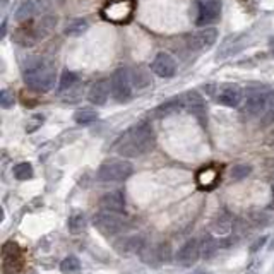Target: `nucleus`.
<instances>
[{"mask_svg": "<svg viewBox=\"0 0 274 274\" xmlns=\"http://www.w3.org/2000/svg\"><path fill=\"white\" fill-rule=\"evenodd\" d=\"M116 153L124 158H137L149 153L154 146V130L148 120L132 125L116 141Z\"/></svg>", "mask_w": 274, "mask_h": 274, "instance_id": "f257e3e1", "label": "nucleus"}, {"mask_svg": "<svg viewBox=\"0 0 274 274\" xmlns=\"http://www.w3.org/2000/svg\"><path fill=\"white\" fill-rule=\"evenodd\" d=\"M55 79H57V72H55L53 64L48 60L33 62L24 70V83L28 84V88L38 93H48L55 86Z\"/></svg>", "mask_w": 274, "mask_h": 274, "instance_id": "f03ea898", "label": "nucleus"}, {"mask_svg": "<svg viewBox=\"0 0 274 274\" xmlns=\"http://www.w3.org/2000/svg\"><path fill=\"white\" fill-rule=\"evenodd\" d=\"M134 166L125 160H108L98 168L100 182H124L132 175Z\"/></svg>", "mask_w": 274, "mask_h": 274, "instance_id": "7ed1b4c3", "label": "nucleus"}, {"mask_svg": "<svg viewBox=\"0 0 274 274\" xmlns=\"http://www.w3.org/2000/svg\"><path fill=\"white\" fill-rule=\"evenodd\" d=\"M93 225L103 237H115L124 230L125 220L120 216V212L113 211H101L93 218Z\"/></svg>", "mask_w": 274, "mask_h": 274, "instance_id": "20e7f679", "label": "nucleus"}, {"mask_svg": "<svg viewBox=\"0 0 274 274\" xmlns=\"http://www.w3.org/2000/svg\"><path fill=\"white\" fill-rule=\"evenodd\" d=\"M110 86H111V96L116 101H127L132 94V79L129 70L125 67L116 69L113 74H111L110 79Z\"/></svg>", "mask_w": 274, "mask_h": 274, "instance_id": "39448f33", "label": "nucleus"}, {"mask_svg": "<svg viewBox=\"0 0 274 274\" xmlns=\"http://www.w3.org/2000/svg\"><path fill=\"white\" fill-rule=\"evenodd\" d=\"M134 6H135L134 0H115V2L108 4L103 9V17L108 19L110 23L124 24L132 17Z\"/></svg>", "mask_w": 274, "mask_h": 274, "instance_id": "423d86ee", "label": "nucleus"}, {"mask_svg": "<svg viewBox=\"0 0 274 274\" xmlns=\"http://www.w3.org/2000/svg\"><path fill=\"white\" fill-rule=\"evenodd\" d=\"M197 26H207L211 23H216L221 17V0H197Z\"/></svg>", "mask_w": 274, "mask_h": 274, "instance_id": "0eeeda50", "label": "nucleus"}, {"mask_svg": "<svg viewBox=\"0 0 274 274\" xmlns=\"http://www.w3.org/2000/svg\"><path fill=\"white\" fill-rule=\"evenodd\" d=\"M2 271L4 274H19L23 269V253L17 243L7 242L2 247Z\"/></svg>", "mask_w": 274, "mask_h": 274, "instance_id": "6e6552de", "label": "nucleus"}, {"mask_svg": "<svg viewBox=\"0 0 274 274\" xmlns=\"http://www.w3.org/2000/svg\"><path fill=\"white\" fill-rule=\"evenodd\" d=\"M50 9L48 0H23L21 4L14 11V19L17 23L29 21L33 16H36L38 12H45Z\"/></svg>", "mask_w": 274, "mask_h": 274, "instance_id": "1a4fd4ad", "label": "nucleus"}, {"mask_svg": "<svg viewBox=\"0 0 274 274\" xmlns=\"http://www.w3.org/2000/svg\"><path fill=\"white\" fill-rule=\"evenodd\" d=\"M269 105V96L264 93H253L245 100L242 106V113L250 116V119H257L261 115H266Z\"/></svg>", "mask_w": 274, "mask_h": 274, "instance_id": "9d476101", "label": "nucleus"}, {"mask_svg": "<svg viewBox=\"0 0 274 274\" xmlns=\"http://www.w3.org/2000/svg\"><path fill=\"white\" fill-rule=\"evenodd\" d=\"M182 101H184V108L190 115H194L201 124H206V101L197 91H189Z\"/></svg>", "mask_w": 274, "mask_h": 274, "instance_id": "9b49d317", "label": "nucleus"}, {"mask_svg": "<svg viewBox=\"0 0 274 274\" xmlns=\"http://www.w3.org/2000/svg\"><path fill=\"white\" fill-rule=\"evenodd\" d=\"M218 42V29L216 28H204L199 33H194L187 38V43L192 50H206L211 48Z\"/></svg>", "mask_w": 274, "mask_h": 274, "instance_id": "f8f14e48", "label": "nucleus"}, {"mask_svg": "<svg viewBox=\"0 0 274 274\" xmlns=\"http://www.w3.org/2000/svg\"><path fill=\"white\" fill-rule=\"evenodd\" d=\"M242 89L238 88L237 84H223L220 89H218V103L223 106H228V108H235L242 103Z\"/></svg>", "mask_w": 274, "mask_h": 274, "instance_id": "ddd939ff", "label": "nucleus"}, {"mask_svg": "<svg viewBox=\"0 0 274 274\" xmlns=\"http://www.w3.org/2000/svg\"><path fill=\"white\" fill-rule=\"evenodd\" d=\"M151 70H153L158 77H171L177 70V64L171 55L161 52L154 57L153 64H151Z\"/></svg>", "mask_w": 274, "mask_h": 274, "instance_id": "4468645a", "label": "nucleus"}, {"mask_svg": "<svg viewBox=\"0 0 274 274\" xmlns=\"http://www.w3.org/2000/svg\"><path fill=\"white\" fill-rule=\"evenodd\" d=\"M201 256V245L197 240H189L180 247V250L177 252V262L180 266L189 267L192 264L197 262V259Z\"/></svg>", "mask_w": 274, "mask_h": 274, "instance_id": "2eb2a0df", "label": "nucleus"}, {"mask_svg": "<svg viewBox=\"0 0 274 274\" xmlns=\"http://www.w3.org/2000/svg\"><path fill=\"white\" fill-rule=\"evenodd\" d=\"M100 206L105 211H113V212H124L125 211V195L122 190H111L108 194L101 197Z\"/></svg>", "mask_w": 274, "mask_h": 274, "instance_id": "dca6fc26", "label": "nucleus"}, {"mask_svg": "<svg viewBox=\"0 0 274 274\" xmlns=\"http://www.w3.org/2000/svg\"><path fill=\"white\" fill-rule=\"evenodd\" d=\"M110 91H111V86H110L108 81H105V79L96 81V83L89 88V93H88L89 103H93V105H105L106 100H108Z\"/></svg>", "mask_w": 274, "mask_h": 274, "instance_id": "f3484780", "label": "nucleus"}, {"mask_svg": "<svg viewBox=\"0 0 274 274\" xmlns=\"http://www.w3.org/2000/svg\"><path fill=\"white\" fill-rule=\"evenodd\" d=\"M55 26H57V16H45V17H42L36 23V26L31 29L33 40H34V42H38V40L47 38L48 34L55 29Z\"/></svg>", "mask_w": 274, "mask_h": 274, "instance_id": "a211bd4d", "label": "nucleus"}, {"mask_svg": "<svg viewBox=\"0 0 274 274\" xmlns=\"http://www.w3.org/2000/svg\"><path fill=\"white\" fill-rule=\"evenodd\" d=\"M218 180H220V171H218L214 166L202 168L199 173H197V185H199L201 189H212Z\"/></svg>", "mask_w": 274, "mask_h": 274, "instance_id": "6ab92c4d", "label": "nucleus"}, {"mask_svg": "<svg viewBox=\"0 0 274 274\" xmlns=\"http://www.w3.org/2000/svg\"><path fill=\"white\" fill-rule=\"evenodd\" d=\"M184 108V101L182 100H173V101H166V103L160 105L158 108L153 110V116L156 119H166V116L179 113V111Z\"/></svg>", "mask_w": 274, "mask_h": 274, "instance_id": "aec40b11", "label": "nucleus"}, {"mask_svg": "<svg viewBox=\"0 0 274 274\" xmlns=\"http://www.w3.org/2000/svg\"><path fill=\"white\" fill-rule=\"evenodd\" d=\"M238 40H240V36H233V34L228 40H225V43H223L220 53H218V58H226V57H230V55H233V53L240 52L242 43L238 42Z\"/></svg>", "mask_w": 274, "mask_h": 274, "instance_id": "412c9836", "label": "nucleus"}, {"mask_svg": "<svg viewBox=\"0 0 274 274\" xmlns=\"http://www.w3.org/2000/svg\"><path fill=\"white\" fill-rule=\"evenodd\" d=\"M130 79H132V86L137 89H144L151 84V75L148 70L143 67H137L134 72H132Z\"/></svg>", "mask_w": 274, "mask_h": 274, "instance_id": "4be33fe9", "label": "nucleus"}, {"mask_svg": "<svg viewBox=\"0 0 274 274\" xmlns=\"http://www.w3.org/2000/svg\"><path fill=\"white\" fill-rule=\"evenodd\" d=\"M120 250L125 253H137L143 250V238L141 237H129L125 240H122L119 243Z\"/></svg>", "mask_w": 274, "mask_h": 274, "instance_id": "5701e85b", "label": "nucleus"}, {"mask_svg": "<svg viewBox=\"0 0 274 274\" xmlns=\"http://www.w3.org/2000/svg\"><path fill=\"white\" fill-rule=\"evenodd\" d=\"M89 24L86 19H74V21H70L67 26H65L64 33L67 34V36H81L83 33L88 31Z\"/></svg>", "mask_w": 274, "mask_h": 274, "instance_id": "b1692460", "label": "nucleus"}, {"mask_svg": "<svg viewBox=\"0 0 274 274\" xmlns=\"http://www.w3.org/2000/svg\"><path fill=\"white\" fill-rule=\"evenodd\" d=\"M231 218L228 214H220L212 223V231L216 233V235H228V233L231 231Z\"/></svg>", "mask_w": 274, "mask_h": 274, "instance_id": "393cba45", "label": "nucleus"}, {"mask_svg": "<svg viewBox=\"0 0 274 274\" xmlns=\"http://www.w3.org/2000/svg\"><path fill=\"white\" fill-rule=\"evenodd\" d=\"M74 120L81 125H88L98 120V113L93 108H81L74 113Z\"/></svg>", "mask_w": 274, "mask_h": 274, "instance_id": "a878e982", "label": "nucleus"}, {"mask_svg": "<svg viewBox=\"0 0 274 274\" xmlns=\"http://www.w3.org/2000/svg\"><path fill=\"white\" fill-rule=\"evenodd\" d=\"M69 231L74 233V235H79L81 231L86 228V216L83 212H74L72 216L69 218Z\"/></svg>", "mask_w": 274, "mask_h": 274, "instance_id": "bb28decb", "label": "nucleus"}, {"mask_svg": "<svg viewBox=\"0 0 274 274\" xmlns=\"http://www.w3.org/2000/svg\"><path fill=\"white\" fill-rule=\"evenodd\" d=\"M77 83H79L77 74L70 72V70H65V72L62 74V77H60V86H58L60 93H64V91H67L70 88H74V86H77Z\"/></svg>", "mask_w": 274, "mask_h": 274, "instance_id": "cd10ccee", "label": "nucleus"}, {"mask_svg": "<svg viewBox=\"0 0 274 274\" xmlns=\"http://www.w3.org/2000/svg\"><path fill=\"white\" fill-rule=\"evenodd\" d=\"M218 247H220V243L214 242V238L211 235H206L202 238V245H201V256H204L206 259L214 256V252L218 250Z\"/></svg>", "mask_w": 274, "mask_h": 274, "instance_id": "c85d7f7f", "label": "nucleus"}, {"mask_svg": "<svg viewBox=\"0 0 274 274\" xmlns=\"http://www.w3.org/2000/svg\"><path fill=\"white\" fill-rule=\"evenodd\" d=\"M14 177L17 180H29L33 177V166L29 163H19L14 166Z\"/></svg>", "mask_w": 274, "mask_h": 274, "instance_id": "c756f323", "label": "nucleus"}, {"mask_svg": "<svg viewBox=\"0 0 274 274\" xmlns=\"http://www.w3.org/2000/svg\"><path fill=\"white\" fill-rule=\"evenodd\" d=\"M60 269H62V272H77L81 269V261L77 257L69 256L64 259L62 264H60Z\"/></svg>", "mask_w": 274, "mask_h": 274, "instance_id": "7c9ffc66", "label": "nucleus"}, {"mask_svg": "<svg viewBox=\"0 0 274 274\" xmlns=\"http://www.w3.org/2000/svg\"><path fill=\"white\" fill-rule=\"evenodd\" d=\"M16 105V98H14V93L11 89H2L0 91V106L4 110H9Z\"/></svg>", "mask_w": 274, "mask_h": 274, "instance_id": "2f4dec72", "label": "nucleus"}, {"mask_svg": "<svg viewBox=\"0 0 274 274\" xmlns=\"http://www.w3.org/2000/svg\"><path fill=\"white\" fill-rule=\"evenodd\" d=\"M252 168L248 165H237L233 166L231 170V179L233 180H242V179H247L248 175H250Z\"/></svg>", "mask_w": 274, "mask_h": 274, "instance_id": "473e14b6", "label": "nucleus"}, {"mask_svg": "<svg viewBox=\"0 0 274 274\" xmlns=\"http://www.w3.org/2000/svg\"><path fill=\"white\" fill-rule=\"evenodd\" d=\"M45 122V116L43 115H33L31 116V124L26 125V130L28 132H33V130H36L40 125H42Z\"/></svg>", "mask_w": 274, "mask_h": 274, "instance_id": "72a5a7b5", "label": "nucleus"}, {"mask_svg": "<svg viewBox=\"0 0 274 274\" xmlns=\"http://www.w3.org/2000/svg\"><path fill=\"white\" fill-rule=\"evenodd\" d=\"M264 243H266V237H261V238H259L257 242H253V243H252V247H250V252H252V253H253V252H257L259 248H261V247L264 245Z\"/></svg>", "mask_w": 274, "mask_h": 274, "instance_id": "f704fd0d", "label": "nucleus"}, {"mask_svg": "<svg viewBox=\"0 0 274 274\" xmlns=\"http://www.w3.org/2000/svg\"><path fill=\"white\" fill-rule=\"evenodd\" d=\"M269 207H271V209H274V185H272V189H271V202H269Z\"/></svg>", "mask_w": 274, "mask_h": 274, "instance_id": "c9c22d12", "label": "nucleus"}, {"mask_svg": "<svg viewBox=\"0 0 274 274\" xmlns=\"http://www.w3.org/2000/svg\"><path fill=\"white\" fill-rule=\"evenodd\" d=\"M190 274H211V272L209 271H204V269H197V271L190 272Z\"/></svg>", "mask_w": 274, "mask_h": 274, "instance_id": "e433bc0d", "label": "nucleus"}, {"mask_svg": "<svg viewBox=\"0 0 274 274\" xmlns=\"http://www.w3.org/2000/svg\"><path fill=\"white\" fill-rule=\"evenodd\" d=\"M269 248H271V250H274V238H272V242H271V245H269Z\"/></svg>", "mask_w": 274, "mask_h": 274, "instance_id": "4c0bfd02", "label": "nucleus"}]
</instances>
